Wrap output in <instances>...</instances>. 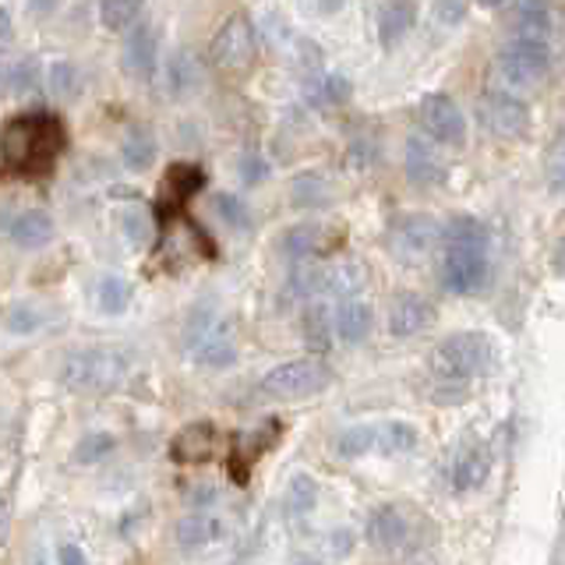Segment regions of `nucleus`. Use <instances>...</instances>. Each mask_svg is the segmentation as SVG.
Here are the masks:
<instances>
[{
  "label": "nucleus",
  "mask_w": 565,
  "mask_h": 565,
  "mask_svg": "<svg viewBox=\"0 0 565 565\" xmlns=\"http://www.w3.org/2000/svg\"><path fill=\"white\" fill-rule=\"evenodd\" d=\"M375 446L385 456H399V452H411L417 446V431L411 428L406 420H393V424H382L375 431Z\"/></svg>",
  "instance_id": "7c9ffc66"
},
{
  "label": "nucleus",
  "mask_w": 565,
  "mask_h": 565,
  "mask_svg": "<svg viewBox=\"0 0 565 565\" xmlns=\"http://www.w3.org/2000/svg\"><path fill=\"white\" fill-rule=\"evenodd\" d=\"M315 99L318 103H329V106H340V103H347L350 99V82L343 78V75H326L322 82H318L315 88Z\"/></svg>",
  "instance_id": "58836bf2"
},
{
  "label": "nucleus",
  "mask_w": 565,
  "mask_h": 565,
  "mask_svg": "<svg viewBox=\"0 0 565 565\" xmlns=\"http://www.w3.org/2000/svg\"><path fill=\"white\" fill-rule=\"evenodd\" d=\"M318 502V484H315V477L308 473H297L290 488H287V509L294 512V516H300V512H311Z\"/></svg>",
  "instance_id": "c9c22d12"
},
{
  "label": "nucleus",
  "mask_w": 565,
  "mask_h": 565,
  "mask_svg": "<svg viewBox=\"0 0 565 565\" xmlns=\"http://www.w3.org/2000/svg\"><path fill=\"white\" fill-rule=\"evenodd\" d=\"M124 371H128L124 353L96 347L67 353V361L61 364V379L75 393H106V388H114L124 379Z\"/></svg>",
  "instance_id": "20e7f679"
},
{
  "label": "nucleus",
  "mask_w": 565,
  "mask_h": 565,
  "mask_svg": "<svg viewBox=\"0 0 565 565\" xmlns=\"http://www.w3.org/2000/svg\"><path fill=\"white\" fill-rule=\"evenodd\" d=\"M110 449H114V438L110 435H85V438H78V446H75V463L93 467Z\"/></svg>",
  "instance_id": "4c0bfd02"
},
{
  "label": "nucleus",
  "mask_w": 565,
  "mask_h": 565,
  "mask_svg": "<svg viewBox=\"0 0 565 565\" xmlns=\"http://www.w3.org/2000/svg\"><path fill=\"white\" fill-rule=\"evenodd\" d=\"M46 85L53 99H71L78 96V71L71 61H53L46 71Z\"/></svg>",
  "instance_id": "f704fd0d"
},
{
  "label": "nucleus",
  "mask_w": 565,
  "mask_h": 565,
  "mask_svg": "<svg viewBox=\"0 0 565 565\" xmlns=\"http://www.w3.org/2000/svg\"><path fill=\"white\" fill-rule=\"evenodd\" d=\"M435 318V308L417 294H396L388 305V332L393 335H417L420 329H428Z\"/></svg>",
  "instance_id": "f3484780"
},
{
  "label": "nucleus",
  "mask_w": 565,
  "mask_h": 565,
  "mask_svg": "<svg viewBox=\"0 0 565 565\" xmlns=\"http://www.w3.org/2000/svg\"><path fill=\"white\" fill-rule=\"evenodd\" d=\"M467 18V0H435V22L459 25Z\"/></svg>",
  "instance_id": "c03bdc74"
},
{
  "label": "nucleus",
  "mask_w": 565,
  "mask_h": 565,
  "mask_svg": "<svg viewBox=\"0 0 565 565\" xmlns=\"http://www.w3.org/2000/svg\"><path fill=\"white\" fill-rule=\"evenodd\" d=\"M441 241V226L431 220L428 212H403L388 223L385 244L403 265H420L424 258H431V252Z\"/></svg>",
  "instance_id": "0eeeda50"
},
{
  "label": "nucleus",
  "mask_w": 565,
  "mask_h": 565,
  "mask_svg": "<svg viewBox=\"0 0 565 565\" xmlns=\"http://www.w3.org/2000/svg\"><path fill=\"white\" fill-rule=\"evenodd\" d=\"M558 558H565V547H562V552H558Z\"/></svg>",
  "instance_id": "864d4df0"
},
{
  "label": "nucleus",
  "mask_w": 565,
  "mask_h": 565,
  "mask_svg": "<svg viewBox=\"0 0 565 565\" xmlns=\"http://www.w3.org/2000/svg\"><path fill=\"white\" fill-rule=\"evenodd\" d=\"M223 534V526L216 516H209V512H191L181 523H177V544L184 547V552H199V547L212 544Z\"/></svg>",
  "instance_id": "b1692460"
},
{
  "label": "nucleus",
  "mask_w": 565,
  "mask_h": 565,
  "mask_svg": "<svg viewBox=\"0 0 565 565\" xmlns=\"http://www.w3.org/2000/svg\"><path fill=\"white\" fill-rule=\"evenodd\" d=\"M120 67L124 75L131 78H152L156 67H159V32L152 22H141L128 32V40H124V50H120Z\"/></svg>",
  "instance_id": "ddd939ff"
},
{
  "label": "nucleus",
  "mask_w": 565,
  "mask_h": 565,
  "mask_svg": "<svg viewBox=\"0 0 565 565\" xmlns=\"http://www.w3.org/2000/svg\"><path fill=\"white\" fill-rule=\"evenodd\" d=\"M120 156H124V167L135 170V173H146L152 163H156V138L149 128H131L128 138H124L120 146Z\"/></svg>",
  "instance_id": "cd10ccee"
},
{
  "label": "nucleus",
  "mask_w": 565,
  "mask_h": 565,
  "mask_svg": "<svg viewBox=\"0 0 565 565\" xmlns=\"http://www.w3.org/2000/svg\"><path fill=\"white\" fill-rule=\"evenodd\" d=\"M484 8H499V4H505V0H481Z\"/></svg>",
  "instance_id": "603ef678"
},
{
  "label": "nucleus",
  "mask_w": 565,
  "mask_h": 565,
  "mask_svg": "<svg viewBox=\"0 0 565 565\" xmlns=\"http://www.w3.org/2000/svg\"><path fill=\"white\" fill-rule=\"evenodd\" d=\"M364 534L371 547H379V552H396V547H403L406 537H411V520H406V512L396 505H379L367 516Z\"/></svg>",
  "instance_id": "dca6fc26"
},
{
  "label": "nucleus",
  "mask_w": 565,
  "mask_h": 565,
  "mask_svg": "<svg viewBox=\"0 0 565 565\" xmlns=\"http://www.w3.org/2000/svg\"><path fill=\"white\" fill-rule=\"evenodd\" d=\"M205 188V173L202 167L194 163H173L167 173H163V184H159V194H156V212L159 220H173L181 205L191 199V194H199Z\"/></svg>",
  "instance_id": "f8f14e48"
},
{
  "label": "nucleus",
  "mask_w": 565,
  "mask_h": 565,
  "mask_svg": "<svg viewBox=\"0 0 565 565\" xmlns=\"http://www.w3.org/2000/svg\"><path fill=\"white\" fill-rule=\"evenodd\" d=\"M11 241L18 247H25V252H35V247H43V244L53 241V220L40 209H29L11 223Z\"/></svg>",
  "instance_id": "4be33fe9"
},
{
  "label": "nucleus",
  "mask_w": 565,
  "mask_h": 565,
  "mask_svg": "<svg viewBox=\"0 0 565 565\" xmlns=\"http://www.w3.org/2000/svg\"><path fill=\"white\" fill-rule=\"evenodd\" d=\"M11 35H14V25H11V14L0 8V50L11 46Z\"/></svg>",
  "instance_id": "de8ad7c7"
},
{
  "label": "nucleus",
  "mask_w": 565,
  "mask_h": 565,
  "mask_svg": "<svg viewBox=\"0 0 565 565\" xmlns=\"http://www.w3.org/2000/svg\"><path fill=\"white\" fill-rule=\"evenodd\" d=\"M282 435V424L279 420H265L262 428H255L252 435H241L237 438V452H234V463H230V473L234 481L247 484V470H252V459H258L269 446H276Z\"/></svg>",
  "instance_id": "a211bd4d"
},
{
  "label": "nucleus",
  "mask_w": 565,
  "mask_h": 565,
  "mask_svg": "<svg viewBox=\"0 0 565 565\" xmlns=\"http://www.w3.org/2000/svg\"><path fill=\"white\" fill-rule=\"evenodd\" d=\"M216 212H220V216L230 226H237V230L252 226V212H247V205L241 199H234V194H220V199H216Z\"/></svg>",
  "instance_id": "a19ab883"
},
{
  "label": "nucleus",
  "mask_w": 565,
  "mask_h": 565,
  "mask_svg": "<svg viewBox=\"0 0 565 565\" xmlns=\"http://www.w3.org/2000/svg\"><path fill=\"white\" fill-rule=\"evenodd\" d=\"M477 120L499 138H523L530 128V106L520 96L494 88V93H484L477 99Z\"/></svg>",
  "instance_id": "9d476101"
},
{
  "label": "nucleus",
  "mask_w": 565,
  "mask_h": 565,
  "mask_svg": "<svg viewBox=\"0 0 565 565\" xmlns=\"http://www.w3.org/2000/svg\"><path fill=\"white\" fill-rule=\"evenodd\" d=\"M67 146V131L61 117L46 110L18 114L0 131V156L4 163L22 177H46L57 167V156Z\"/></svg>",
  "instance_id": "f257e3e1"
},
{
  "label": "nucleus",
  "mask_w": 565,
  "mask_h": 565,
  "mask_svg": "<svg viewBox=\"0 0 565 565\" xmlns=\"http://www.w3.org/2000/svg\"><path fill=\"white\" fill-rule=\"evenodd\" d=\"M167 85H170L173 96H184L188 88L199 85V67H194V57L188 50H177L167 61Z\"/></svg>",
  "instance_id": "2f4dec72"
},
{
  "label": "nucleus",
  "mask_w": 565,
  "mask_h": 565,
  "mask_svg": "<svg viewBox=\"0 0 565 565\" xmlns=\"http://www.w3.org/2000/svg\"><path fill=\"white\" fill-rule=\"evenodd\" d=\"M53 8H57V0H29V11H32L35 18L53 14Z\"/></svg>",
  "instance_id": "09e8293b"
},
{
  "label": "nucleus",
  "mask_w": 565,
  "mask_h": 565,
  "mask_svg": "<svg viewBox=\"0 0 565 565\" xmlns=\"http://www.w3.org/2000/svg\"><path fill=\"white\" fill-rule=\"evenodd\" d=\"M265 177H269V163H265L262 156H255V152H247V156H241V181L247 184V188H255V184H262Z\"/></svg>",
  "instance_id": "37998d69"
},
{
  "label": "nucleus",
  "mask_w": 565,
  "mask_h": 565,
  "mask_svg": "<svg viewBox=\"0 0 565 565\" xmlns=\"http://www.w3.org/2000/svg\"><path fill=\"white\" fill-rule=\"evenodd\" d=\"M282 252L294 262H305V258H318L326 252V226L318 223H305V226H290L282 234Z\"/></svg>",
  "instance_id": "5701e85b"
},
{
  "label": "nucleus",
  "mask_w": 565,
  "mask_h": 565,
  "mask_svg": "<svg viewBox=\"0 0 565 565\" xmlns=\"http://www.w3.org/2000/svg\"><path fill=\"white\" fill-rule=\"evenodd\" d=\"M120 223H124V237H128V244L141 247L149 241V216L141 209H128L120 216Z\"/></svg>",
  "instance_id": "79ce46f5"
},
{
  "label": "nucleus",
  "mask_w": 565,
  "mask_h": 565,
  "mask_svg": "<svg viewBox=\"0 0 565 565\" xmlns=\"http://www.w3.org/2000/svg\"><path fill=\"white\" fill-rule=\"evenodd\" d=\"M138 11H141V0H103L99 4V18L110 32H124L128 25H135Z\"/></svg>",
  "instance_id": "72a5a7b5"
},
{
  "label": "nucleus",
  "mask_w": 565,
  "mask_h": 565,
  "mask_svg": "<svg viewBox=\"0 0 565 565\" xmlns=\"http://www.w3.org/2000/svg\"><path fill=\"white\" fill-rule=\"evenodd\" d=\"M35 326H40V315H35L32 308H14L8 315V329L11 332H32Z\"/></svg>",
  "instance_id": "a18cd8bd"
},
{
  "label": "nucleus",
  "mask_w": 565,
  "mask_h": 565,
  "mask_svg": "<svg viewBox=\"0 0 565 565\" xmlns=\"http://www.w3.org/2000/svg\"><path fill=\"white\" fill-rule=\"evenodd\" d=\"M8 526H11V505L4 494H0V541L8 537Z\"/></svg>",
  "instance_id": "8fccbe9b"
},
{
  "label": "nucleus",
  "mask_w": 565,
  "mask_h": 565,
  "mask_svg": "<svg viewBox=\"0 0 565 565\" xmlns=\"http://www.w3.org/2000/svg\"><path fill=\"white\" fill-rule=\"evenodd\" d=\"M406 173H411L414 184L431 188L446 181V163H441L435 146H428L424 138H411L406 141Z\"/></svg>",
  "instance_id": "6ab92c4d"
},
{
  "label": "nucleus",
  "mask_w": 565,
  "mask_h": 565,
  "mask_svg": "<svg viewBox=\"0 0 565 565\" xmlns=\"http://www.w3.org/2000/svg\"><path fill=\"white\" fill-rule=\"evenodd\" d=\"M555 269L565 276V241H558V247H555Z\"/></svg>",
  "instance_id": "3c124183"
},
{
  "label": "nucleus",
  "mask_w": 565,
  "mask_h": 565,
  "mask_svg": "<svg viewBox=\"0 0 565 565\" xmlns=\"http://www.w3.org/2000/svg\"><path fill=\"white\" fill-rule=\"evenodd\" d=\"M441 282L449 294L467 297L488 276V230L473 216H452L441 230Z\"/></svg>",
  "instance_id": "f03ea898"
},
{
  "label": "nucleus",
  "mask_w": 565,
  "mask_h": 565,
  "mask_svg": "<svg viewBox=\"0 0 565 565\" xmlns=\"http://www.w3.org/2000/svg\"><path fill=\"white\" fill-rule=\"evenodd\" d=\"M290 202L297 209H322L332 202V188L322 173H297L290 181Z\"/></svg>",
  "instance_id": "bb28decb"
},
{
  "label": "nucleus",
  "mask_w": 565,
  "mask_h": 565,
  "mask_svg": "<svg viewBox=\"0 0 565 565\" xmlns=\"http://www.w3.org/2000/svg\"><path fill=\"white\" fill-rule=\"evenodd\" d=\"M8 85H11V93H32V88L40 85V64H35L32 57L18 61L8 75Z\"/></svg>",
  "instance_id": "ea45409f"
},
{
  "label": "nucleus",
  "mask_w": 565,
  "mask_h": 565,
  "mask_svg": "<svg viewBox=\"0 0 565 565\" xmlns=\"http://www.w3.org/2000/svg\"><path fill=\"white\" fill-rule=\"evenodd\" d=\"M335 332H340L343 343H361L364 335L371 332V308L364 305V300H353L347 297L340 308H335Z\"/></svg>",
  "instance_id": "a878e982"
},
{
  "label": "nucleus",
  "mask_w": 565,
  "mask_h": 565,
  "mask_svg": "<svg viewBox=\"0 0 565 565\" xmlns=\"http://www.w3.org/2000/svg\"><path fill=\"white\" fill-rule=\"evenodd\" d=\"M188 353L202 367H230L237 361L234 335H230L220 315H199L188 326Z\"/></svg>",
  "instance_id": "1a4fd4ad"
},
{
  "label": "nucleus",
  "mask_w": 565,
  "mask_h": 565,
  "mask_svg": "<svg viewBox=\"0 0 565 565\" xmlns=\"http://www.w3.org/2000/svg\"><path fill=\"white\" fill-rule=\"evenodd\" d=\"M131 282L128 279H120V276H106L99 282V290H96V305L103 315H124L131 305Z\"/></svg>",
  "instance_id": "c756f323"
},
{
  "label": "nucleus",
  "mask_w": 565,
  "mask_h": 565,
  "mask_svg": "<svg viewBox=\"0 0 565 565\" xmlns=\"http://www.w3.org/2000/svg\"><path fill=\"white\" fill-rule=\"evenodd\" d=\"M417 120L424 135L438 146H463L467 141V117L459 114L456 99H449L446 93H428L417 106Z\"/></svg>",
  "instance_id": "9b49d317"
},
{
  "label": "nucleus",
  "mask_w": 565,
  "mask_h": 565,
  "mask_svg": "<svg viewBox=\"0 0 565 565\" xmlns=\"http://www.w3.org/2000/svg\"><path fill=\"white\" fill-rule=\"evenodd\" d=\"M329 385H332V371L318 358H297L287 364H276L273 371H265V379L258 382L262 396H269V399H308V396L326 393Z\"/></svg>",
  "instance_id": "39448f33"
},
{
  "label": "nucleus",
  "mask_w": 565,
  "mask_h": 565,
  "mask_svg": "<svg viewBox=\"0 0 565 565\" xmlns=\"http://www.w3.org/2000/svg\"><path fill=\"white\" fill-rule=\"evenodd\" d=\"M547 64H552L547 40H523V35H512V40L499 50V75L512 88L537 85L547 75Z\"/></svg>",
  "instance_id": "6e6552de"
},
{
  "label": "nucleus",
  "mask_w": 565,
  "mask_h": 565,
  "mask_svg": "<svg viewBox=\"0 0 565 565\" xmlns=\"http://www.w3.org/2000/svg\"><path fill=\"white\" fill-rule=\"evenodd\" d=\"M216 424L212 420H194V424H184L177 438L170 441V456L173 463H209L212 456H216Z\"/></svg>",
  "instance_id": "2eb2a0df"
},
{
  "label": "nucleus",
  "mask_w": 565,
  "mask_h": 565,
  "mask_svg": "<svg viewBox=\"0 0 565 565\" xmlns=\"http://www.w3.org/2000/svg\"><path fill=\"white\" fill-rule=\"evenodd\" d=\"M375 431L371 424H353V428H347L340 438H335V452H340L343 459H358L364 452L375 449Z\"/></svg>",
  "instance_id": "473e14b6"
},
{
  "label": "nucleus",
  "mask_w": 565,
  "mask_h": 565,
  "mask_svg": "<svg viewBox=\"0 0 565 565\" xmlns=\"http://www.w3.org/2000/svg\"><path fill=\"white\" fill-rule=\"evenodd\" d=\"M547 188L555 194H565V131L552 141V149H547Z\"/></svg>",
  "instance_id": "e433bc0d"
},
{
  "label": "nucleus",
  "mask_w": 565,
  "mask_h": 565,
  "mask_svg": "<svg viewBox=\"0 0 565 565\" xmlns=\"http://www.w3.org/2000/svg\"><path fill=\"white\" fill-rule=\"evenodd\" d=\"M417 22V4L414 0H385L379 11V40L385 50H393L399 40H406V32Z\"/></svg>",
  "instance_id": "aec40b11"
},
{
  "label": "nucleus",
  "mask_w": 565,
  "mask_h": 565,
  "mask_svg": "<svg viewBox=\"0 0 565 565\" xmlns=\"http://www.w3.org/2000/svg\"><path fill=\"white\" fill-rule=\"evenodd\" d=\"M491 473V452L481 441H467L449 459V484L452 491H477Z\"/></svg>",
  "instance_id": "4468645a"
},
{
  "label": "nucleus",
  "mask_w": 565,
  "mask_h": 565,
  "mask_svg": "<svg viewBox=\"0 0 565 565\" xmlns=\"http://www.w3.org/2000/svg\"><path fill=\"white\" fill-rule=\"evenodd\" d=\"M258 53V40H255V25L247 14H230L226 22L220 25V32L212 35L209 46V61L216 64L226 75H244L252 71Z\"/></svg>",
  "instance_id": "423d86ee"
},
{
  "label": "nucleus",
  "mask_w": 565,
  "mask_h": 565,
  "mask_svg": "<svg viewBox=\"0 0 565 565\" xmlns=\"http://www.w3.org/2000/svg\"><path fill=\"white\" fill-rule=\"evenodd\" d=\"M64 565H82L85 562V552H82V547L78 544H61V555H57Z\"/></svg>",
  "instance_id": "49530a36"
},
{
  "label": "nucleus",
  "mask_w": 565,
  "mask_h": 565,
  "mask_svg": "<svg viewBox=\"0 0 565 565\" xmlns=\"http://www.w3.org/2000/svg\"><path fill=\"white\" fill-rule=\"evenodd\" d=\"M367 273L353 262H335V265H322V287L318 294H332V297H353L364 287Z\"/></svg>",
  "instance_id": "393cba45"
},
{
  "label": "nucleus",
  "mask_w": 565,
  "mask_h": 565,
  "mask_svg": "<svg viewBox=\"0 0 565 565\" xmlns=\"http://www.w3.org/2000/svg\"><path fill=\"white\" fill-rule=\"evenodd\" d=\"M491 367V340L484 332H452L431 353V375L446 382H470Z\"/></svg>",
  "instance_id": "7ed1b4c3"
},
{
  "label": "nucleus",
  "mask_w": 565,
  "mask_h": 565,
  "mask_svg": "<svg viewBox=\"0 0 565 565\" xmlns=\"http://www.w3.org/2000/svg\"><path fill=\"white\" fill-rule=\"evenodd\" d=\"M509 29L512 35H523V40H547V32H552L547 0H516V8L509 14Z\"/></svg>",
  "instance_id": "412c9836"
},
{
  "label": "nucleus",
  "mask_w": 565,
  "mask_h": 565,
  "mask_svg": "<svg viewBox=\"0 0 565 565\" xmlns=\"http://www.w3.org/2000/svg\"><path fill=\"white\" fill-rule=\"evenodd\" d=\"M300 332H305V343L315 353H326L332 347V315L326 305H308L305 318H300Z\"/></svg>",
  "instance_id": "c85d7f7f"
}]
</instances>
